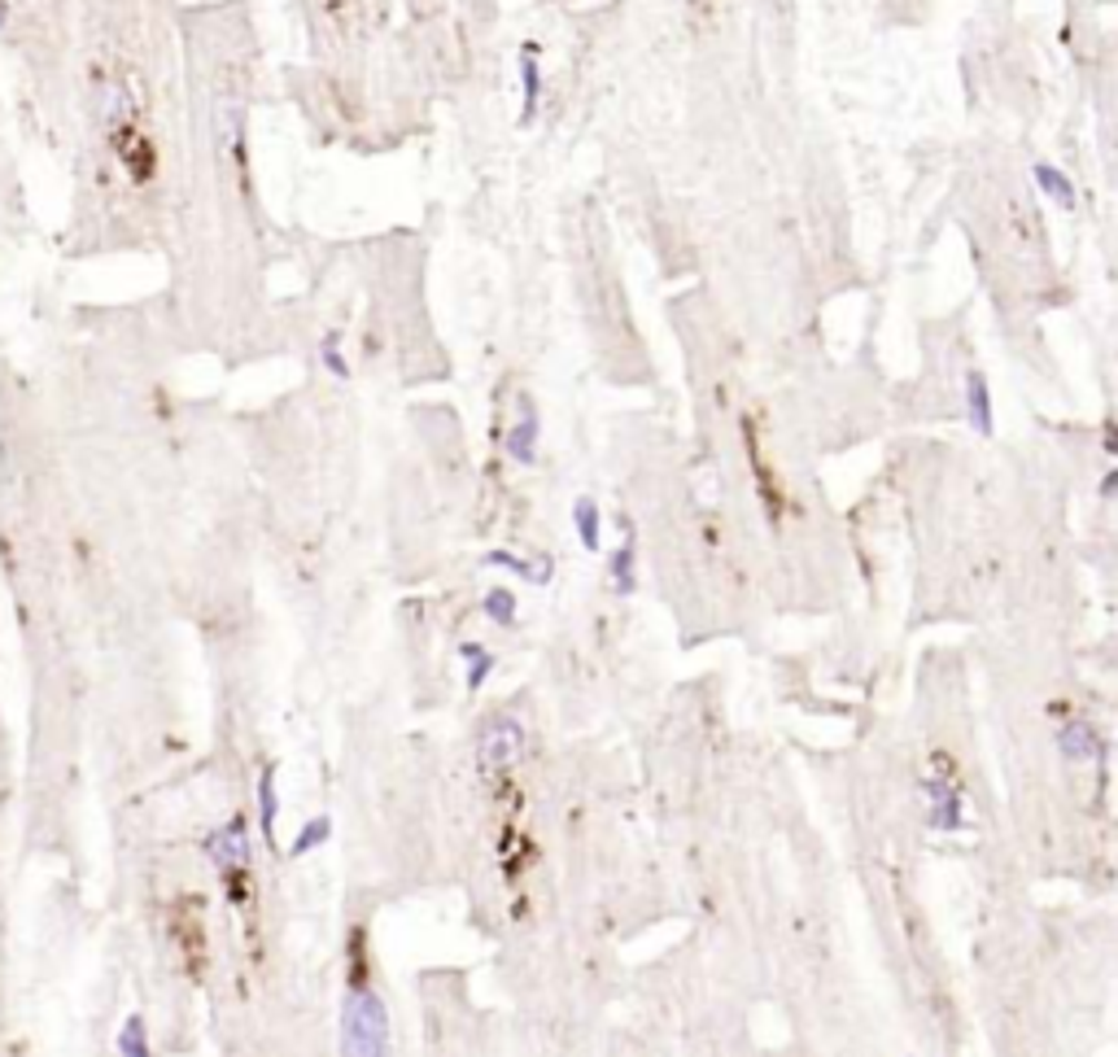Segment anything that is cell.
Masks as SVG:
<instances>
[{"label": "cell", "instance_id": "cell-1", "mask_svg": "<svg viewBox=\"0 0 1118 1057\" xmlns=\"http://www.w3.org/2000/svg\"><path fill=\"white\" fill-rule=\"evenodd\" d=\"M342 1054L385 1057L389 1054V1014L372 987H346L342 1005Z\"/></svg>", "mask_w": 1118, "mask_h": 1057}, {"label": "cell", "instance_id": "cell-2", "mask_svg": "<svg viewBox=\"0 0 1118 1057\" xmlns=\"http://www.w3.org/2000/svg\"><path fill=\"white\" fill-rule=\"evenodd\" d=\"M525 761V725L516 716H489L477 734V765L486 774H511Z\"/></svg>", "mask_w": 1118, "mask_h": 1057}, {"label": "cell", "instance_id": "cell-3", "mask_svg": "<svg viewBox=\"0 0 1118 1057\" xmlns=\"http://www.w3.org/2000/svg\"><path fill=\"white\" fill-rule=\"evenodd\" d=\"M935 777L922 782V795H926V826L939 831V835H962L966 831V800H962V786L953 770H944V756H935Z\"/></svg>", "mask_w": 1118, "mask_h": 1057}, {"label": "cell", "instance_id": "cell-4", "mask_svg": "<svg viewBox=\"0 0 1118 1057\" xmlns=\"http://www.w3.org/2000/svg\"><path fill=\"white\" fill-rule=\"evenodd\" d=\"M202 847H206L210 865H218L223 874L250 870V856H254V847H250V822H245V817H232V822H227L223 831H214Z\"/></svg>", "mask_w": 1118, "mask_h": 1057}, {"label": "cell", "instance_id": "cell-5", "mask_svg": "<svg viewBox=\"0 0 1118 1057\" xmlns=\"http://www.w3.org/2000/svg\"><path fill=\"white\" fill-rule=\"evenodd\" d=\"M538 437H542V420H538L533 403L525 398V403H520V420L511 424V433L502 437V450H507L516 464H538Z\"/></svg>", "mask_w": 1118, "mask_h": 1057}, {"label": "cell", "instance_id": "cell-6", "mask_svg": "<svg viewBox=\"0 0 1118 1057\" xmlns=\"http://www.w3.org/2000/svg\"><path fill=\"white\" fill-rule=\"evenodd\" d=\"M1057 748H1061V756H1066L1070 765H1092V761H1101V756H1106V748H1101L1097 730H1092V725H1084V721L1061 725V730H1057Z\"/></svg>", "mask_w": 1118, "mask_h": 1057}, {"label": "cell", "instance_id": "cell-7", "mask_svg": "<svg viewBox=\"0 0 1118 1057\" xmlns=\"http://www.w3.org/2000/svg\"><path fill=\"white\" fill-rule=\"evenodd\" d=\"M520 88H525V101H520V128H529L538 119V105H542V67H538V44H525L520 49Z\"/></svg>", "mask_w": 1118, "mask_h": 1057}, {"label": "cell", "instance_id": "cell-8", "mask_svg": "<svg viewBox=\"0 0 1118 1057\" xmlns=\"http://www.w3.org/2000/svg\"><path fill=\"white\" fill-rule=\"evenodd\" d=\"M276 813H280L276 765H263V774H258V831H263V844H267V847H280V840H276Z\"/></svg>", "mask_w": 1118, "mask_h": 1057}, {"label": "cell", "instance_id": "cell-9", "mask_svg": "<svg viewBox=\"0 0 1118 1057\" xmlns=\"http://www.w3.org/2000/svg\"><path fill=\"white\" fill-rule=\"evenodd\" d=\"M966 416H970L978 437H992V433H996V420H992V389H987V380H983L978 372L966 376Z\"/></svg>", "mask_w": 1118, "mask_h": 1057}, {"label": "cell", "instance_id": "cell-10", "mask_svg": "<svg viewBox=\"0 0 1118 1057\" xmlns=\"http://www.w3.org/2000/svg\"><path fill=\"white\" fill-rule=\"evenodd\" d=\"M572 529H577V542H581V551H599V542H603V525H599V502L590 498V494H581L577 502H572Z\"/></svg>", "mask_w": 1118, "mask_h": 1057}, {"label": "cell", "instance_id": "cell-11", "mask_svg": "<svg viewBox=\"0 0 1118 1057\" xmlns=\"http://www.w3.org/2000/svg\"><path fill=\"white\" fill-rule=\"evenodd\" d=\"M1031 180H1036V189L1045 193L1053 206L1075 211V184L1066 180V171H1057V166H1048V162H1036V166H1031Z\"/></svg>", "mask_w": 1118, "mask_h": 1057}, {"label": "cell", "instance_id": "cell-12", "mask_svg": "<svg viewBox=\"0 0 1118 1057\" xmlns=\"http://www.w3.org/2000/svg\"><path fill=\"white\" fill-rule=\"evenodd\" d=\"M459 660H464V687H468V695H477L481 687L489 682V673H494V651L481 647V642H459Z\"/></svg>", "mask_w": 1118, "mask_h": 1057}, {"label": "cell", "instance_id": "cell-13", "mask_svg": "<svg viewBox=\"0 0 1118 1057\" xmlns=\"http://www.w3.org/2000/svg\"><path fill=\"white\" fill-rule=\"evenodd\" d=\"M481 565L507 568V572H516V577H525V581H533V586H547V581H551V556H538V565H529V560H520V556H511V551H489Z\"/></svg>", "mask_w": 1118, "mask_h": 1057}, {"label": "cell", "instance_id": "cell-14", "mask_svg": "<svg viewBox=\"0 0 1118 1057\" xmlns=\"http://www.w3.org/2000/svg\"><path fill=\"white\" fill-rule=\"evenodd\" d=\"M481 608H486L489 626H498V630H511V626H516V594H511V590H502V586L486 590Z\"/></svg>", "mask_w": 1118, "mask_h": 1057}, {"label": "cell", "instance_id": "cell-15", "mask_svg": "<svg viewBox=\"0 0 1118 1057\" xmlns=\"http://www.w3.org/2000/svg\"><path fill=\"white\" fill-rule=\"evenodd\" d=\"M114 1049H119L123 1057H149V1027H144V1018H140V1014H128V1023L119 1027Z\"/></svg>", "mask_w": 1118, "mask_h": 1057}, {"label": "cell", "instance_id": "cell-16", "mask_svg": "<svg viewBox=\"0 0 1118 1057\" xmlns=\"http://www.w3.org/2000/svg\"><path fill=\"white\" fill-rule=\"evenodd\" d=\"M608 577H612V590H617V594H633V586H638V577H633V542H626V547L612 551Z\"/></svg>", "mask_w": 1118, "mask_h": 1057}, {"label": "cell", "instance_id": "cell-17", "mask_svg": "<svg viewBox=\"0 0 1118 1057\" xmlns=\"http://www.w3.org/2000/svg\"><path fill=\"white\" fill-rule=\"evenodd\" d=\"M328 835H333V817H315V822H306V826H302V835L288 844V856H293V861H302L311 847L328 844Z\"/></svg>", "mask_w": 1118, "mask_h": 1057}, {"label": "cell", "instance_id": "cell-18", "mask_svg": "<svg viewBox=\"0 0 1118 1057\" xmlns=\"http://www.w3.org/2000/svg\"><path fill=\"white\" fill-rule=\"evenodd\" d=\"M319 358H324V367H328L337 380H349V363H346V354H342V333H328V337H324Z\"/></svg>", "mask_w": 1118, "mask_h": 1057}]
</instances>
